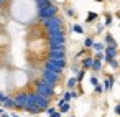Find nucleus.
<instances>
[{"instance_id":"nucleus-1","label":"nucleus","mask_w":120,"mask_h":117,"mask_svg":"<svg viewBox=\"0 0 120 117\" xmlns=\"http://www.w3.org/2000/svg\"><path fill=\"white\" fill-rule=\"evenodd\" d=\"M41 22H43V25H45V28H46L48 33L63 30V20H61L58 15H54V17H51V18H46V20H41Z\"/></svg>"},{"instance_id":"nucleus-2","label":"nucleus","mask_w":120,"mask_h":117,"mask_svg":"<svg viewBox=\"0 0 120 117\" xmlns=\"http://www.w3.org/2000/svg\"><path fill=\"white\" fill-rule=\"evenodd\" d=\"M35 91H36L38 94L48 97V99H51V97L54 96V86H49V84H46V82H43V81H38V82H36Z\"/></svg>"},{"instance_id":"nucleus-3","label":"nucleus","mask_w":120,"mask_h":117,"mask_svg":"<svg viewBox=\"0 0 120 117\" xmlns=\"http://www.w3.org/2000/svg\"><path fill=\"white\" fill-rule=\"evenodd\" d=\"M48 43H49V46L64 45V43H66V36H64V31H63V30H59V31H53V33H48Z\"/></svg>"},{"instance_id":"nucleus-4","label":"nucleus","mask_w":120,"mask_h":117,"mask_svg":"<svg viewBox=\"0 0 120 117\" xmlns=\"http://www.w3.org/2000/svg\"><path fill=\"white\" fill-rule=\"evenodd\" d=\"M48 56H49V59H66V46L64 45L49 46Z\"/></svg>"},{"instance_id":"nucleus-5","label":"nucleus","mask_w":120,"mask_h":117,"mask_svg":"<svg viewBox=\"0 0 120 117\" xmlns=\"http://www.w3.org/2000/svg\"><path fill=\"white\" fill-rule=\"evenodd\" d=\"M59 79H61V74H56V73H51V71H46V69H43V74L40 78V81H43L49 86H56L59 82Z\"/></svg>"},{"instance_id":"nucleus-6","label":"nucleus","mask_w":120,"mask_h":117,"mask_svg":"<svg viewBox=\"0 0 120 117\" xmlns=\"http://www.w3.org/2000/svg\"><path fill=\"white\" fill-rule=\"evenodd\" d=\"M54 15H58V7H56L54 4H51V5H48V7L38 10V17H40L41 20L51 18V17H54Z\"/></svg>"},{"instance_id":"nucleus-7","label":"nucleus","mask_w":120,"mask_h":117,"mask_svg":"<svg viewBox=\"0 0 120 117\" xmlns=\"http://www.w3.org/2000/svg\"><path fill=\"white\" fill-rule=\"evenodd\" d=\"M35 104H36V107H40V110H46L49 107V99L35 91Z\"/></svg>"},{"instance_id":"nucleus-8","label":"nucleus","mask_w":120,"mask_h":117,"mask_svg":"<svg viewBox=\"0 0 120 117\" xmlns=\"http://www.w3.org/2000/svg\"><path fill=\"white\" fill-rule=\"evenodd\" d=\"M15 99V109H23L25 110V107H26V101H28V94L26 92H20L18 96H15L13 97Z\"/></svg>"},{"instance_id":"nucleus-9","label":"nucleus","mask_w":120,"mask_h":117,"mask_svg":"<svg viewBox=\"0 0 120 117\" xmlns=\"http://www.w3.org/2000/svg\"><path fill=\"white\" fill-rule=\"evenodd\" d=\"M104 53H105V58H104V61L105 63H109L110 59H113V58H117V45H110V46H105V50H104Z\"/></svg>"},{"instance_id":"nucleus-10","label":"nucleus","mask_w":120,"mask_h":117,"mask_svg":"<svg viewBox=\"0 0 120 117\" xmlns=\"http://www.w3.org/2000/svg\"><path fill=\"white\" fill-rule=\"evenodd\" d=\"M45 69L46 71H51V73H56V74H61L63 73V68H59L54 61H51V59H48L46 63H45Z\"/></svg>"},{"instance_id":"nucleus-11","label":"nucleus","mask_w":120,"mask_h":117,"mask_svg":"<svg viewBox=\"0 0 120 117\" xmlns=\"http://www.w3.org/2000/svg\"><path fill=\"white\" fill-rule=\"evenodd\" d=\"M92 64H94V58H92V56H87V58H84V59L81 61L82 69H90V68H92Z\"/></svg>"},{"instance_id":"nucleus-12","label":"nucleus","mask_w":120,"mask_h":117,"mask_svg":"<svg viewBox=\"0 0 120 117\" xmlns=\"http://www.w3.org/2000/svg\"><path fill=\"white\" fill-rule=\"evenodd\" d=\"M2 107H4V109H15V99L7 96L5 101H4V104H2Z\"/></svg>"},{"instance_id":"nucleus-13","label":"nucleus","mask_w":120,"mask_h":117,"mask_svg":"<svg viewBox=\"0 0 120 117\" xmlns=\"http://www.w3.org/2000/svg\"><path fill=\"white\" fill-rule=\"evenodd\" d=\"M113 87V76H109L105 81H104V89L105 91H110Z\"/></svg>"},{"instance_id":"nucleus-14","label":"nucleus","mask_w":120,"mask_h":117,"mask_svg":"<svg viewBox=\"0 0 120 117\" xmlns=\"http://www.w3.org/2000/svg\"><path fill=\"white\" fill-rule=\"evenodd\" d=\"M51 4H53V0H38V2H36V7H38V10H40V8H45V7L51 5Z\"/></svg>"},{"instance_id":"nucleus-15","label":"nucleus","mask_w":120,"mask_h":117,"mask_svg":"<svg viewBox=\"0 0 120 117\" xmlns=\"http://www.w3.org/2000/svg\"><path fill=\"white\" fill-rule=\"evenodd\" d=\"M90 69H92V71H95V73H99V71L102 69V61L94 58V64H92V68H90Z\"/></svg>"},{"instance_id":"nucleus-16","label":"nucleus","mask_w":120,"mask_h":117,"mask_svg":"<svg viewBox=\"0 0 120 117\" xmlns=\"http://www.w3.org/2000/svg\"><path fill=\"white\" fill-rule=\"evenodd\" d=\"M110 45H117V41H115V38L110 33H107L105 35V46H110Z\"/></svg>"},{"instance_id":"nucleus-17","label":"nucleus","mask_w":120,"mask_h":117,"mask_svg":"<svg viewBox=\"0 0 120 117\" xmlns=\"http://www.w3.org/2000/svg\"><path fill=\"white\" fill-rule=\"evenodd\" d=\"M97 18H99V15H97V13L89 12V13H87V18H86V22H87V23H92V22H94V20H97Z\"/></svg>"},{"instance_id":"nucleus-18","label":"nucleus","mask_w":120,"mask_h":117,"mask_svg":"<svg viewBox=\"0 0 120 117\" xmlns=\"http://www.w3.org/2000/svg\"><path fill=\"white\" fill-rule=\"evenodd\" d=\"M77 82H79L77 78H69V79H68V87H69V89H74V87L77 86Z\"/></svg>"},{"instance_id":"nucleus-19","label":"nucleus","mask_w":120,"mask_h":117,"mask_svg":"<svg viewBox=\"0 0 120 117\" xmlns=\"http://www.w3.org/2000/svg\"><path fill=\"white\" fill-rule=\"evenodd\" d=\"M84 46H86L87 50H89V48H92V46H94V40H92L90 36H87V38L84 40Z\"/></svg>"},{"instance_id":"nucleus-20","label":"nucleus","mask_w":120,"mask_h":117,"mask_svg":"<svg viewBox=\"0 0 120 117\" xmlns=\"http://www.w3.org/2000/svg\"><path fill=\"white\" fill-rule=\"evenodd\" d=\"M92 50H94V51H104V50H105V45H104V43H94Z\"/></svg>"},{"instance_id":"nucleus-21","label":"nucleus","mask_w":120,"mask_h":117,"mask_svg":"<svg viewBox=\"0 0 120 117\" xmlns=\"http://www.w3.org/2000/svg\"><path fill=\"white\" fill-rule=\"evenodd\" d=\"M71 30H72V31H76V33H79V35H82V33H84V28H82L81 25H72V27H71Z\"/></svg>"},{"instance_id":"nucleus-22","label":"nucleus","mask_w":120,"mask_h":117,"mask_svg":"<svg viewBox=\"0 0 120 117\" xmlns=\"http://www.w3.org/2000/svg\"><path fill=\"white\" fill-rule=\"evenodd\" d=\"M107 64H109V66H110V68H113V69H117V68H118V66H120V63H118V61H117V59H115V58H113V59H110V61H109V63H107Z\"/></svg>"},{"instance_id":"nucleus-23","label":"nucleus","mask_w":120,"mask_h":117,"mask_svg":"<svg viewBox=\"0 0 120 117\" xmlns=\"http://www.w3.org/2000/svg\"><path fill=\"white\" fill-rule=\"evenodd\" d=\"M63 99H64L66 102H69V101L72 99V92H71V91H66V92L63 94Z\"/></svg>"},{"instance_id":"nucleus-24","label":"nucleus","mask_w":120,"mask_h":117,"mask_svg":"<svg viewBox=\"0 0 120 117\" xmlns=\"http://www.w3.org/2000/svg\"><path fill=\"white\" fill-rule=\"evenodd\" d=\"M84 76H86V69H81V71H79V73L76 74V78H77V81H79V82H81V81L84 79Z\"/></svg>"},{"instance_id":"nucleus-25","label":"nucleus","mask_w":120,"mask_h":117,"mask_svg":"<svg viewBox=\"0 0 120 117\" xmlns=\"http://www.w3.org/2000/svg\"><path fill=\"white\" fill-rule=\"evenodd\" d=\"M69 109H71V105H69V102H64V104H63V105L59 107V110H61L63 114H64V112H68Z\"/></svg>"},{"instance_id":"nucleus-26","label":"nucleus","mask_w":120,"mask_h":117,"mask_svg":"<svg viewBox=\"0 0 120 117\" xmlns=\"http://www.w3.org/2000/svg\"><path fill=\"white\" fill-rule=\"evenodd\" d=\"M105 27H109V25H112V15L110 13H107L105 15V23H104Z\"/></svg>"},{"instance_id":"nucleus-27","label":"nucleus","mask_w":120,"mask_h":117,"mask_svg":"<svg viewBox=\"0 0 120 117\" xmlns=\"http://www.w3.org/2000/svg\"><path fill=\"white\" fill-rule=\"evenodd\" d=\"M94 58H95V59H100V61H102V59L105 58V53H102V51H95V56H94Z\"/></svg>"},{"instance_id":"nucleus-28","label":"nucleus","mask_w":120,"mask_h":117,"mask_svg":"<svg viewBox=\"0 0 120 117\" xmlns=\"http://www.w3.org/2000/svg\"><path fill=\"white\" fill-rule=\"evenodd\" d=\"M104 91H105V89H104V84H97V86H95V92H97V94H102Z\"/></svg>"},{"instance_id":"nucleus-29","label":"nucleus","mask_w":120,"mask_h":117,"mask_svg":"<svg viewBox=\"0 0 120 117\" xmlns=\"http://www.w3.org/2000/svg\"><path fill=\"white\" fill-rule=\"evenodd\" d=\"M61 115H63V112H61V110H54V112H53V114H49L48 117H61Z\"/></svg>"},{"instance_id":"nucleus-30","label":"nucleus","mask_w":120,"mask_h":117,"mask_svg":"<svg viewBox=\"0 0 120 117\" xmlns=\"http://www.w3.org/2000/svg\"><path fill=\"white\" fill-rule=\"evenodd\" d=\"M90 84H92V86H97V84H99V79H97L95 76H90Z\"/></svg>"},{"instance_id":"nucleus-31","label":"nucleus","mask_w":120,"mask_h":117,"mask_svg":"<svg viewBox=\"0 0 120 117\" xmlns=\"http://www.w3.org/2000/svg\"><path fill=\"white\" fill-rule=\"evenodd\" d=\"M66 15H68V17H74L76 13H74V10H72V8H66Z\"/></svg>"},{"instance_id":"nucleus-32","label":"nucleus","mask_w":120,"mask_h":117,"mask_svg":"<svg viewBox=\"0 0 120 117\" xmlns=\"http://www.w3.org/2000/svg\"><path fill=\"white\" fill-rule=\"evenodd\" d=\"M113 110H115V114H117V115H120V104H117Z\"/></svg>"},{"instance_id":"nucleus-33","label":"nucleus","mask_w":120,"mask_h":117,"mask_svg":"<svg viewBox=\"0 0 120 117\" xmlns=\"http://www.w3.org/2000/svg\"><path fill=\"white\" fill-rule=\"evenodd\" d=\"M72 71H74V73H76V74H77V73H79V71H81V69H79V66H77V64H74V66H72Z\"/></svg>"},{"instance_id":"nucleus-34","label":"nucleus","mask_w":120,"mask_h":117,"mask_svg":"<svg viewBox=\"0 0 120 117\" xmlns=\"http://www.w3.org/2000/svg\"><path fill=\"white\" fill-rule=\"evenodd\" d=\"M64 102H66V101H64V99H63V97H61V99H59V101H58V107H61V105H63V104H64Z\"/></svg>"},{"instance_id":"nucleus-35","label":"nucleus","mask_w":120,"mask_h":117,"mask_svg":"<svg viewBox=\"0 0 120 117\" xmlns=\"http://www.w3.org/2000/svg\"><path fill=\"white\" fill-rule=\"evenodd\" d=\"M46 112H48V115H49V114H53V112H54V107H48V109H46Z\"/></svg>"},{"instance_id":"nucleus-36","label":"nucleus","mask_w":120,"mask_h":117,"mask_svg":"<svg viewBox=\"0 0 120 117\" xmlns=\"http://www.w3.org/2000/svg\"><path fill=\"white\" fill-rule=\"evenodd\" d=\"M104 30V25H97V33H100Z\"/></svg>"},{"instance_id":"nucleus-37","label":"nucleus","mask_w":120,"mask_h":117,"mask_svg":"<svg viewBox=\"0 0 120 117\" xmlns=\"http://www.w3.org/2000/svg\"><path fill=\"white\" fill-rule=\"evenodd\" d=\"M0 117H10V115H8V114H5V112H4V114H2V115H0Z\"/></svg>"},{"instance_id":"nucleus-38","label":"nucleus","mask_w":120,"mask_h":117,"mask_svg":"<svg viewBox=\"0 0 120 117\" xmlns=\"http://www.w3.org/2000/svg\"><path fill=\"white\" fill-rule=\"evenodd\" d=\"M4 114V107H0V115H2Z\"/></svg>"},{"instance_id":"nucleus-39","label":"nucleus","mask_w":120,"mask_h":117,"mask_svg":"<svg viewBox=\"0 0 120 117\" xmlns=\"http://www.w3.org/2000/svg\"><path fill=\"white\" fill-rule=\"evenodd\" d=\"M12 117H20V115H17V114H13V115H12Z\"/></svg>"},{"instance_id":"nucleus-40","label":"nucleus","mask_w":120,"mask_h":117,"mask_svg":"<svg viewBox=\"0 0 120 117\" xmlns=\"http://www.w3.org/2000/svg\"><path fill=\"white\" fill-rule=\"evenodd\" d=\"M2 4H4V2H2V0H0V5H2Z\"/></svg>"},{"instance_id":"nucleus-41","label":"nucleus","mask_w":120,"mask_h":117,"mask_svg":"<svg viewBox=\"0 0 120 117\" xmlns=\"http://www.w3.org/2000/svg\"><path fill=\"white\" fill-rule=\"evenodd\" d=\"M95 2H102V0H95Z\"/></svg>"},{"instance_id":"nucleus-42","label":"nucleus","mask_w":120,"mask_h":117,"mask_svg":"<svg viewBox=\"0 0 120 117\" xmlns=\"http://www.w3.org/2000/svg\"><path fill=\"white\" fill-rule=\"evenodd\" d=\"M35 2H38V0H35Z\"/></svg>"},{"instance_id":"nucleus-43","label":"nucleus","mask_w":120,"mask_h":117,"mask_svg":"<svg viewBox=\"0 0 120 117\" xmlns=\"http://www.w3.org/2000/svg\"><path fill=\"white\" fill-rule=\"evenodd\" d=\"M2 2H5V0H2Z\"/></svg>"},{"instance_id":"nucleus-44","label":"nucleus","mask_w":120,"mask_h":117,"mask_svg":"<svg viewBox=\"0 0 120 117\" xmlns=\"http://www.w3.org/2000/svg\"><path fill=\"white\" fill-rule=\"evenodd\" d=\"M71 117H74V115H71Z\"/></svg>"}]
</instances>
